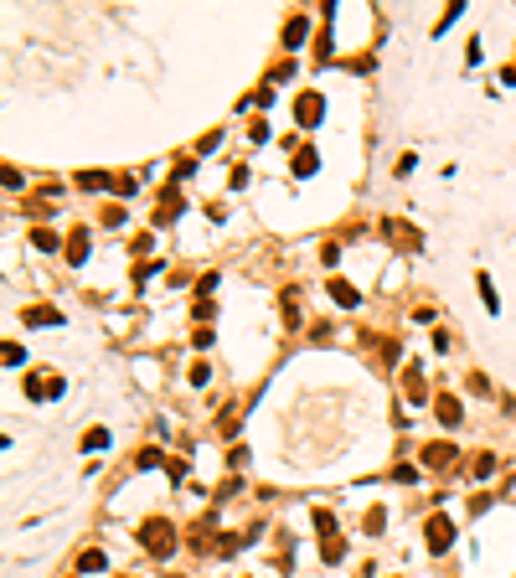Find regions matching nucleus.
<instances>
[{
	"instance_id": "nucleus-1",
	"label": "nucleus",
	"mask_w": 516,
	"mask_h": 578,
	"mask_svg": "<svg viewBox=\"0 0 516 578\" xmlns=\"http://www.w3.org/2000/svg\"><path fill=\"white\" fill-rule=\"evenodd\" d=\"M429 547H434V553H444V547H449V521L444 517L429 521Z\"/></svg>"
},
{
	"instance_id": "nucleus-3",
	"label": "nucleus",
	"mask_w": 516,
	"mask_h": 578,
	"mask_svg": "<svg viewBox=\"0 0 516 578\" xmlns=\"http://www.w3.org/2000/svg\"><path fill=\"white\" fill-rule=\"evenodd\" d=\"M330 295H336L341 305H356V289H351V284H330Z\"/></svg>"
},
{
	"instance_id": "nucleus-2",
	"label": "nucleus",
	"mask_w": 516,
	"mask_h": 578,
	"mask_svg": "<svg viewBox=\"0 0 516 578\" xmlns=\"http://www.w3.org/2000/svg\"><path fill=\"white\" fill-rule=\"evenodd\" d=\"M300 119H305V124H315V119H320V98H315V94H305V98H300Z\"/></svg>"
}]
</instances>
